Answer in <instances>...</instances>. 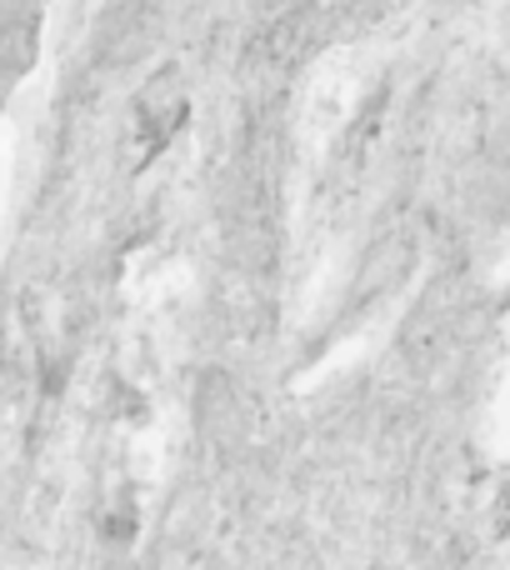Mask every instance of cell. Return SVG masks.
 Instances as JSON below:
<instances>
[{
	"mask_svg": "<svg viewBox=\"0 0 510 570\" xmlns=\"http://www.w3.org/2000/svg\"><path fill=\"white\" fill-rule=\"evenodd\" d=\"M136 120H140V136H146V146H166V140L180 130V120H186V96H180L176 80L160 76L156 86L140 96Z\"/></svg>",
	"mask_w": 510,
	"mask_h": 570,
	"instance_id": "cell-1",
	"label": "cell"
}]
</instances>
